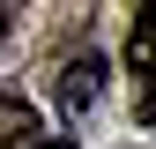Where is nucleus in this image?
Wrapping results in <instances>:
<instances>
[{
  "mask_svg": "<svg viewBox=\"0 0 156 149\" xmlns=\"http://www.w3.org/2000/svg\"><path fill=\"white\" fill-rule=\"evenodd\" d=\"M126 67H134V112L156 127V0L134 8V30H126Z\"/></svg>",
  "mask_w": 156,
  "mask_h": 149,
  "instance_id": "f257e3e1",
  "label": "nucleus"
},
{
  "mask_svg": "<svg viewBox=\"0 0 156 149\" xmlns=\"http://www.w3.org/2000/svg\"><path fill=\"white\" fill-rule=\"evenodd\" d=\"M60 112H89L97 104V89H104V52H74V60L60 67Z\"/></svg>",
  "mask_w": 156,
  "mask_h": 149,
  "instance_id": "f03ea898",
  "label": "nucleus"
},
{
  "mask_svg": "<svg viewBox=\"0 0 156 149\" xmlns=\"http://www.w3.org/2000/svg\"><path fill=\"white\" fill-rule=\"evenodd\" d=\"M0 149H37V112L30 104H0Z\"/></svg>",
  "mask_w": 156,
  "mask_h": 149,
  "instance_id": "7ed1b4c3",
  "label": "nucleus"
},
{
  "mask_svg": "<svg viewBox=\"0 0 156 149\" xmlns=\"http://www.w3.org/2000/svg\"><path fill=\"white\" fill-rule=\"evenodd\" d=\"M37 149H74V142H37Z\"/></svg>",
  "mask_w": 156,
  "mask_h": 149,
  "instance_id": "20e7f679",
  "label": "nucleus"
},
{
  "mask_svg": "<svg viewBox=\"0 0 156 149\" xmlns=\"http://www.w3.org/2000/svg\"><path fill=\"white\" fill-rule=\"evenodd\" d=\"M0 37H8V8H0Z\"/></svg>",
  "mask_w": 156,
  "mask_h": 149,
  "instance_id": "39448f33",
  "label": "nucleus"
}]
</instances>
